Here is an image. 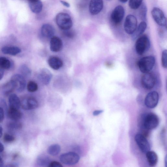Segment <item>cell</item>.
<instances>
[{
	"label": "cell",
	"instance_id": "27",
	"mask_svg": "<svg viewBox=\"0 0 167 167\" xmlns=\"http://www.w3.org/2000/svg\"><path fill=\"white\" fill-rule=\"evenodd\" d=\"M61 150V148L59 145L54 144L51 145L47 149V152L50 155L55 156L59 153Z\"/></svg>",
	"mask_w": 167,
	"mask_h": 167
},
{
	"label": "cell",
	"instance_id": "41",
	"mask_svg": "<svg viewBox=\"0 0 167 167\" xmlns=\"http://www.w3.org/2000/svg\"><path fill=\"white\" fill-rule=\"evenodd\" d=\"M4 74H5V72L3 69L0 68V80L3 78Z\"/></svg>",
	"mask_w": 167,
	"mask_h": 167
},
{
	"label": "cell",
	"instance_id": "40",
	"mask_svg": "<svg viewBox=\"0 0 167 167\" xmlns=\"http://www.w3.org/2000/svg\"><path fill=\"white\" fill-rule=\"evenodd\" d=\"M60 2L61 3H62L64 6L68 8H69L70 7V4H69L68 2L63 1H60Z\"/></svg>",
	"mask_w": 167,
	"mask_h": 167
},
{
	"label": "cell",
	"instance_id": "14",
	"mask_svg": "<svg viewBox=\"0 0 167 167\" xmlns=\"http://www.w3.org/2000/svg\"><path fill=\"white\" fill-rule=\"evenodd\" d=\"M38 77L39 80L43 84L47 85L50 82L52 75L50 70L44 68L40 70Z\"/></svg>",
	"mask_w": 167,
	"mask_h": 167
},
{
	"label": "cell",
	"instance_id": "47",
	"mask_svg": "<svg viewBox=\"0 0 167 167\" xmlns=\"http://www.w3.org/2000/svg\"><path fill=\"white\" fill-rule=\"evenodd\" d=\"M28 1H29V2H30V1H33V0H28Z\"/></svg>",
	"mask_w": 167,
	"mask_h": 167
},
{
	"label": "cell",
	"instance_id": "26",
	"mask_svg": "<svg viewBox=\"0 0 167 167\" xmlns=\"http://www.w3.org/2000/svg\"><path fill=\"white\" fill-rule=\"evenodd\" d=\"M19 71L21 75L25 78L30 77L31 75V71L26 65H22L19 68Z\"/></svg>",
	"mask_w": 167,
	"mask_h": 167
},
{
	"label": "cell",
	"instance_id": "45",
	"mask_svg": "<svg viewBox=\"0 0 167 167\" xmlns=\"http://www.w3.org/2000/svg\"><path fill=\"white\" fill-rule=\"evenodd\" d=\"M119 1L122 3H125L127 2L128 0H119Z\"/></svg>",
	"mask_w": 167,
	"mask_h": 167
},
{
	"label": "cell",
	"instance_id": "17",
	"mask_svg": "<svg viewBox=\"0 0 167 167\" xmlns=\"http://www.w3.org/2000/svg\"><path fill=\"white\" fill-rule=\"evenodd\" d=\"M41 34L44 37L51 38L55 34V31L53 27L50 24H45L42 26L41 30Z\"/></svg>",
	"mask_w": 167,
	"mask_h": 167
},
{
	"label": "cell",
	"instance_id": "1",
	"mask_svg": "<svg viewBox=\"0 0 167 167\" xmlns=\"http://www.w3.org/2000/svg\"><path fill=\"white\" fill-rule=\"evenodd\" d=\"M156 59L153 56L144 57L140 59L137 65L140 71L144 74L149 72L153 69Z\"/></svg>",
	"mask_w": 167,
	"mask_h": 167
},
{
	"label": "cell",
	"instance_id": "48",
	"mask_svg": "<svg viewBox=\"0 0 167 167\" xmlns=\"http://www.w3.org/2000/svg\"><path fill=\"white\" fill-rule=\"evenodd\" d=\"M84 1H87V0H84Z\"/></svg>",
	"mask_w": 167,
	"mask_h": 167
},
{
	"label": "cell",
	"instance_id": "39",
	"mask_svg": "<svg viewBox=\"0 0 167 167\" xmlns=\"http://www.w3.org/2000/svg\"><path fill=\"white\" fill-rule=\"evenodd\" d=\"M103 110H98V111H95L93 112V115L95 116H97L103 112Z\"/></svg>",
	"mask_w": 167,
	"mask_h": 167
},
{
	"label": "cell",
	"instance_id": "20",
	"mask_svg": "<svg viewBox=\"0 0 167 167\" xmlns=\"http://www.w3.org/2000/svg\"><path fill=\"white\" fill-rule=\"evenodd\" d=\"M147 24L145 21H142L136 27L135 31L132 34V38L134 40L141 35L145 31L147 27Z\"/></svg>",
	"mask_w": 167,
	"mask_h": 167
},
{
	"label": "cell",
	"instance_id": "7",
	"mask_svg": "<svg viewBox=\"0 0 167 167\" xmlns=\"http://www.w3.org/2000/svg\"><path fill=\"white\" fill-rule=\"evenodd\" d=\"M59 159L60 161L64 164L72 165L78 162L80 157L75 153L69 152L61 155Z\"/></svg>",
	"mask_w": 167,
	"mask_h": 167
},
{
	"label": "cell",
	"instance_id": "13",
	"mask_svg": "<svg viewBox=\"0 0 167 167\" xmlns=\"http://www.w3.org/2000/svg\"><path fill=\"white\" fill-rule=\"evenodd\" d=\"M103 7V0H91L89 6V11L92 15H97L102 10Z\"/></svg>",
	"mask_w": 167,
	"mask_h": 167
},
{
	"label": "cell",
	"instance_id": "36",
	"mask_svg": "<svg viewBox=\"0 0 167 167\" xmlns=\"http://www.w3.org/2000/svg\"><path fill=\"white\" fill-rule=\"evenodd\" d=\"M64 31V34L67 37L72 38L75 36V33L74 31L70 29L65 30Z\"/></svg>",
	"mask_w": 167,
	"mask_h": 167
},
{
	"label": "cell",
	"instance_id": "25",
	"mask_svg": "<svg viewBox=\"0 0 167 167\" xmlns=\"http://www.w3.org/2000/svg\"><path fill=\"white\" fill-rule=\"evenodd\" d=\"M51 162L50 157L44 154L40 155L37 159V163L40 166L48 167Z\"/></svg>",
	"mask_w": 167,
	"mask_h": 167
},
{
	"label": "cell",
	"instance_id": "46",
	"mask_svg": "<svg viewBox=\"0 0 167 167\" xmlns=\"http://www.w3.org/2000/svg\"><path fill=\"white\" fill-rule=\"evenodd\" d=\"M107 1H112V0H107Z\"/></svg>",
	"mask_w": 167,
	"mask_h": 167
},
{
	"label": "cell",
	"instance_id": "33",
	"mask_svg": "<svg viewBox=\"0 0 167 167\" xmlns=\"http://www.w3.org/2000/svg\"><path fill=\"white\" fill-rule=\"evenodd\" d=\"M142 6L140 10V17L143 21H145L147 14V8L144 4L141 5Z\"/></svg>",
	"mask_w": 167,
	"mask_h": 167
},
{
	"label": "cell",
	"instance_id": "6",
	"mask_svg": "<svg viewBox=\"0 0 167 167\" xmlns=\"http://www.w3.org/2000/svg\"><path fill=\"white\" fill-rule=\"evenodd\" d=\"M15 89L18 92H21L25 88L26 81L25 78L20 74H15L11 77L10 80Z\"/></svg>",
	"mask_w": 167,
	"mask_h": 167
},
{
	"label": "cell",
	"instance_id": "10",
	"mask_svg": "<svg viewBox=\"0 0 167 167\" xmlns=\"http://www.w3.org/2000/svg\"><path fill=\"white\" fill-rule=\"evenodd\" d=\"M151 14L155 21L159 25L166 26L167 20L163 12L158 8L154 7L152 10Z\"/></svg>",
	"mask_w": 167,
	"mask_h": 167
},
{
	"label": "cell",
	"instance_id": "22",
	"mask_svg": "<svg viewBox=\"0 0 167 167\" xmlns=\"http://www.w3.org/2000/svg\"><path fill=\"white\" fill-rule=\"evenodd\" d=\"M146 156L150 166H156L158 161V157L157 154L153 151H149L146 153Z\"/></svg>",
	"mask_w": 167,
	"mask_h": 167
},
{
	"label": "cell",
	"instance_id": "8",
	"mask_svg": "<svg viewBox=\"0 0 167 167\" xmlns=\"http://www.w3.org/2000/svg\"><path fill=\"white\" fill-rule=\"evenodd\" d=\"M156 82V77L152 73L149 72L145 73L142 76L141 83L143 87L147 89H152Z\"/></svg>",
	"mask_w": 167,
	"mask_h": 167
},
{
	"label": "cell",
	"instance_id": "28",
	"mask_svg": "<svg viewBox=\"0 0 167 167\" xmlns=\"http://www.w3.org/2000/svg\"><path fill=\"white\" fill-rule=\"evenodd\" d=\"M11 66L10 61L4 57H0V68L3 70L9 69Z\"/></svg>",
	"mask_w": 167,
	"mask_h": 167
},
{
	"label": "cell",
	"instance_id": "18",
	"mask_svg": "<svg viewBox=\"0 0 167 167\" xmlns=\"http://www.w3.org/2000/svg\"><path fill=\"white\" fill-rule=\"evenodd\" d=\"M48 64L51 68L55 70H58L63 66L62 59L58 57L52 56L49 58Z\"/></svg>",
	"mask_w": 167,
	"mask_h": 167
},
{
	"label": "cell",
	"instance_id": "23",
	"mask_svg": "<svg viewBox=\"0 0 167 167\" xmlns=\"http://www.w3.org/2000/svg\"><path fill=\"white\" fill-rule=\"evenodd\" d=\"M4 54L12 56H15L20 53L21 50L20 49L17 47H4L2 49Z\"/></svg>",
	"mask_w": 167,
	"mask_h": 167
},
{
	"label": "cell",
	"instance_id": "35",
	"mask_svg": "<svg viewBox=\"0 0 167 167\" xmlns=\"http://www.w3.org/2000/svg\"><path fill=\"white\" fill-rule=\"evenodd\" d=\"M3 139L4 141L6 142H11L14 140L15 138L11 134L6 133L4 135Z\"/></svg>",
	"mask_w": 167,
	"mask_h": 167
},
{
	"label": "cell",
	"instance_id": "30",
	"mask_svg": "<svg viewBox=\"0 0 167 167\" xmlns=\"http://www.w3.org/2000/svg\"><path fill=\"white\" fill-rule=\"evenodd\" d=\"M142 1L143 0H130L129 5L131 9L136 10L141 6Z\"/></svg>",
	"mask_w": 167,
	"mask_h": 167
},
{
	"label": "cell",
	"instance_id": "2",
	"mask_svg": "<svg viewBox=\"0 0 167 167\" xmlns=\"http://www.w3.org/2000/svg\"><path fill=\"white\" fill-rule=\"evenodd\" d=\"M56 22L58 27L64 31L70 29L72 26V19L66 13H61L57 15Z\"/></svg>",
	"mask_w": 167,
	"mask_h": 167
},
{
	"label": "cell",
	"instance_id": "29",
	"mask_svg": "<svg viewBox=\"0 0 167 167\" xmlns=\"http://www.w3.org/2000/svg\"><path fill=\"white\" fill-rule=\"evenodd\" d=\"M22 127L21 124L18 121H13L8 125V128L11 131H14L21 129Z\"/></svg>",
	"mask_w": 167,
	"mask_h": 167
},
{
	"label": "cell",
	"instance_id": "34",
	"mask_svg": "<svg viewBox=\"0 0 167 167\" xmlns=\"http://www.w3.org/2000/svg\"><path fill=\"white\" fill-rule=\"evenodd\" d=\"M167 51L165 50L163 51L162 56V65L165 68L167 67Z\"/></svg>",
	"mask_w": 167,
	"mask_h": 167
},
{
	"label": "cell",
	"instance_id": "15",
	"mask_svg": "<svg viewBox=\"0 0 167 167\" xmlns=\"http://www.w3.org/2000/svg\"><path fill=\"white\" fill-rule=\"evenodd\" d=\"M22 108L26 110L35 109L38 107V101L34 98L30 97L24 99L21 103Z\"/></svg>",
	"mask_w": 167,
	"mask_h": 167
},
{
	"label": "cell",
	"instance_id": "3",
	"mask_svg": "<svg viewBox=\"0 0 167 167\" xmlns=\"http://www.w3.org/2000/svg\"><path fill=\"white\" fill-rule=\"evenodd\" d=\"M150 42L147 36L144 35L138 38L136 43L135 50L137 54L141 55L143 54L149 49Z\"/></svg>",
	"mask_w": 167,
	"mask_h": 167
},
{
	"label": "cell",
	"instance_id": "42",
	"mask_svg": "<svg viewBox=\"0 0 167 167\" xmlns=\"http://www.w3.org/2000/svg\"><path fill=\"white\" fill-rule=\"evenodd\" d=\"M4 149H5V148H4L3 145L1 142H0V153L2 152Z\"/></svg>",
	"mask_w": 167,
	"mask_h": 167
},
{
	"label": "cell",
	"instance_id": "32",
	"mask_svg": "<svg viewBox=\"0 0 167 167\" xmlns=\"http://www.w3.org/2000/svg\"><path fill=\"white\" fill-rule=\"evenodd\" d=\"M38 85L33 81H30L27 85V89L30 92H34L38 90Z\"/></svg>",
	"mask_w": 167,
	"mask_h": 167
},
{
	"label": "cell",
	"instance_id": "37",
	"mask_svg": "<svg viewBox=\"0 0 167 167\" xmlns=\"http://www.w3.org/2000/svg\"><path fill=\"white\" fill-rule=\"evenodd\" d=\"M49 167H62L63 166L60 163L56 161H53L51 162Z\"/></svg>",
	"mask_w": 167,
	"mask_h": 167
},
{
	"label": "cell",
	"instance_id": "5",
	"mask_svg": "<svg viewBox=\"0 0 167 167\" xmlns=\"http://www.w3.org/2000/svg\"><path fill=\"white\" fill-rule=\"evenodd\" d=\"M137 25L136 18L132 14H129L126 17L124 23V29L126 33L132 34L135 31Z\"/></svg>",
	"mask_w": 167,
	"mask_h": 167
},
{
	"label": "cell",
	"instance_id": "19",
	"mask_svg": "<svg viewBox=\"0 0 167 167\" xmlns=\"http://www.w3.org/2000/svg\"><path fill=\"white\" fill-rule=\"evenodd\" d=\"M10 108L19 109L21 106V102L18 96L15 94H11L9 96Z\"/></svg>",
	"mask_w": 167,
	"mask_h": 167
},
{
	"label": "cell",
	"instance_id": "4",
	"mask_svg": "<svg viewBox=\"0 0 167 167\" xmlns=\"http://www.w3.org/2000/svg\"><path fill=\"white\" fill-rule=\"evenodd\" d=\"M159 120L155 114L150 113L145 117L143 121L144 127L148 130H152L157 127Z\"/></svg>",
	"mask_w": 167,
	"mask_h": 167
},
{
	"label": "cell",
	"instance_id": "31",
	"mask_svg": "<svg viewBox=\"0 0 167 167\" xmlns=\"http://www.w3.org/2000/svg\"><path fill=\"white\" fill-rule=\"evenodd\" d=\"M3 89L4 92L6 95L9 94L15 89L11 81L4 85Z\"/></svg>",
	"mask_w": 167,
	"mask_h": 167
},
{
	"label": "cell",
	"instance_id": "16",
	"mask_svg": "<svg viewBox=\"0 0 167 167\" xmlns=\"http://www.w3.org/2000/svg\"><path fill=\"white\" fill-rule=\"evenodd\" d=\"M63 48V43L62 40L56 36H53L51 38L50 49L53 52H58L62 50Z\"/></svg>",
	"mask_w": 167,
	"mask_h": 167
},
{
	"label": "cell",
	"instance_id": "12",
	"mask_svg": "<svg viewBox=\"0 0 167 167\" xmlns=\"http://www.w3.org/2000/svg\"><path fill=\"white\" fill-rule=\"evenodd\" d=\"M158 93L156 91L150 92L148 94L145 99V104L146 107L153 108L156 107L159 101Z\"/></svg>",
	"mask_w": 167,
	"mask_h": 167
},
{
	"label": "cell",
	"instance_id": "44",
	"mask_svg": "<svg viewBox=\"0 0 167 167\" xmlns=\"http://www.w3.org/2000/svg\"><path fill=\"white\" fill-rule=\"evenodd\" d=\"M3 129L2 126L0 125V138H1L2 135Z\"/></svg>",
	"mask_w": 167,
	"mask_h": 167
},
{
	"label": "cell",
	"instance_id": "24",
	"mask_svg": "<svg viewBox=\"0 0 167 167\" xmlns=\"http://www.w3.org/2000/svg\"><path fill=\"white\" fill-rule=\"evenodd\" d=\"M8 114L9 117L13 121L19 120L22 116V113L19 111V109L9 108Z\"/></svg>",
	"mask_w": 167,
	"mask_h": 167
},
{
	"label": "cell",
	"instance_id": "21",
	"mask_svg": "<svg viewBox=\"0 0 167 167\" xmlns=\"http://www.w3.org/2000/svg\"><path fill=\"white\" fill-rule=\"evenodd\" d=\"M29 6L31 11L36 14L41 12L43 8V4L40 0H33L30 1Z\"/></svg>",
	"mask_w": 167,
	"mask_h": 167
},
{
	"label": "cell",
	"instance_id": "43",
	"mask_svg": "<svg viewBox=\"0 0 167 167\" xmlns=\"http://www.w3.org/2000/svg\"><path fill=\"white\" fill-rule=\"evenodd\" d=\"M4 162L2 158L0 156V167L3 166Z\"/></svg>",
	"mask_w": 167,
	"mask_h": 167
},
{
	"label": "cell",
	"instance_id": "9",
	"mask_svg": "<svg viewBox=\"0 0 167 167\" xmlns=\"http://www.w3.org/2000/svg\"><path fill=\"white\" fill-rule=\"evenodd\" d=\"M134 139L141 151L146 153L150 150V146L146 137L141 133H138L134 137Z\"/></svg>",
	"mask_w": 167,
	"mask_h": 167
},
{
	"label": "cell",
	"instance_id": "38",
	"mask_svg": "<svg viewBox=\"0 0 167 167\" xmlns=\"http://www.w3.org/2000/svg\"><path fill=\"white\" fill-rule=\"evenodd\" d=\"M4 117V111L3 109L0 107V123L3 121Z\"/></svg>",
	"mask_w": 167,
	"mask_h": 167
},
{
	"label": "cell",
	"instance_id": "11",
	"mask_svg": "<svg viewBox=\"0 0 167 167\" xmlns=\"http://www.w3.org/2000/svg\"><path fill=\"white\" fill-rule=\"evenodd\" d=\"M124 14V8L121 5L117 6L113 10L111 14L112 22L116 25L119 24L123 20Z\"/></svg>",
	"mask_w": 167,
	"mask_h": 167
}]
</instances>
